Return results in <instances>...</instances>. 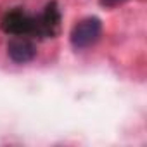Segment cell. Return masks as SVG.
I'll return each mask as SVG.
<instances>
[{
    "label": "cell",
    "mask_w": 147,
    "mask_h": 147,
    "mask_svg": "<svg viewBox=\"0 0 147 147\" xmlns=\"http://www.w3.org/2000/svg\"><path fill=\"white\" fill-rule=\"evenodd\" d=\"M0 28L4 33L12 36L36 38V16L28 14L23 9H11L0 19Z\"/></svg>",
    "instance_id": "cell-1"
},
{
    "label": "cell",
    "mask_w": 147,
    "mask_h": 147,
    "mask_svg": "<svg viewBox=\"0 0 147 147\" xmlns=\"http://www.w3.org/2000/svg\"><path fill=\"white\" fill-rule=\"evenodd\" d=\"M100 35H102V21L95 16H90V18L78 21L73 26L69 40L76 50H82V49H87L97 43Z\"/></svg>",
    "instance_id": "cell-2"
},
{
    "label": "cell",
    "mask_w": 147,
    "mask_h": 147,
    "mask_svg": "<svg viewBox=\"0 0 147 147\" xmlns=\"http://www.w3.org/2000/svg\"><path fill=\"white\" fill-rule=\"evenodd\" d=\"M61 26V11L55 2H49L45 9L36 14V38H52Z\"/></svg>",
    "instance_id": "cell-3"
},
{
    "label": "cell",
    "mask_w": 147,
    "mask_h": 147,
    "mask_svg": "<svg viewBox=\"0 0 147 147\" xmlns=\"http://www.w3.org/2000/svg\"><path fill=\"white\" fill-rule=\"evenodd\" d=\"M7 54L16 64H24L36 55V45L30 36H12L7 45Z\"/></svg>",
    "instance_id": "cell-4"
},
{
    "label": "cell",
    "mask_w": 147,
    "mask_h": 147,
    "mask_svg": "<svg viewBox=\"0 0 147 147\" xmlns=\"http://www.w3.org/2000/svg\"><path fill=\"white\" fill-rule=\"evenodd\" d=\"M99 2H100V5H104L107 9H113V7H118V5L125 4L126 0H99Z\"/></svg>",
    "instance_id": "cell-5"
}]
</instances>
